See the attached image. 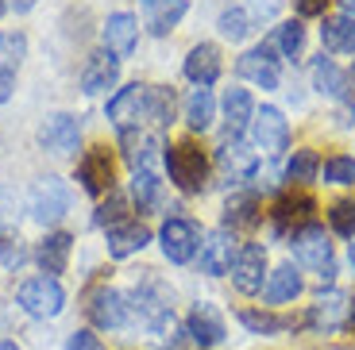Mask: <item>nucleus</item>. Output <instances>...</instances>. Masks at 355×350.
I'll list each match as a JSON object with an SVG mask.
<instances>
[{
	"label": "nucleus",
	"instance_id": "nucleus-48",
	"mask_svg": "<svg viewBox=\"0 0 355 350\" xmlns=\"http://www.w3.org/2000/svg\"><path fill=\"white\" fill-rule=\"evenodd\" d=\"M352 266H355V243H352Z\"/></svg>",
	"mask_w": 355,
	"mask_h": 350
},
{
	"label": "nucleus",
	"instance_id": "nucleus-38",
	"mask_svg": "<svg viewBox=\"0 0 355 350\" xmlns=\"http://www.w3.org/2000/svg\"><path fill=\"white\" fill-rule=\"evenodd\" d=\"M128 219V201L120 193H108V201L101 204L97 208V216H93V223H97V228H116V223H124Z\"/></svg>",
	"mask_w": 355,
	"mask_h": 350
},
{
	"label": "nucleus",
	"instance_id": "nucleus-45",
	"mask_svg": "<svg viewBox=\"0 0 355 350\" xmlns=\"http://www.w3.org/2000/svg\"><path fill=\"white\" fill-rule=\"evenodd\" d=\"M340 8H344V16L355 19V0H340Z\"/></svg>",
	"mask_w": 355,
	"mask_h": 350
},
{
	"label": "nucleus",
	"instance_id": "nucleus-22",
	"mask_svg": "<svg viewBox=\"0 0 355 350\" xmlns=\"http://www.w3.org/2000/svg\"><path fill=\"white\" fill-rule=\"evenodd\" d=\"M232 258H236V243L228 239V231L205 235V243H201V273H209V277H224V273H232Z\"/></svg>",
	"mask_w": 355,
	"mask_h": 350
},
{
	"label": "nucleus",
	"instance_id": "nucleus-10",
	"mask_svg": "<svg viewBox=\"0 0 355 350\" xmlns=\"http://www.w3.org/2000/svg\"><path fill=\"white\" fill-rule=\"evenodd\" d=\"M236 73H240L243 81H251V85H259V89H278L282 70H278L275 46L259 43V46H251V50H243L240 58H236Z\"/></svg>",
	"mask_w": 355,
	"mask_h": 350
},
{
	"label": "nucleus",
	"instance_id": "nucleus-7",
	"mask_svg": "<svg viewBox=\"0 0 355 350\" xmlns=\"http://www.w3.org/2000/svg\"><path fill=\"white\" fill-rule=\"evenodd\" d=\"M251 142H255V150H263V154H282L286 147H290V123H286V116L278 112L275 104H263L255 108V120H251Z\"/></svg>",
	"mask_w": 355,
	"mask_h": 350
},
{
	"label": "nucleus",
	"instance_id": "nucleus-1",
	"mask_svg": "<svg viewBox=\"0 0 355 350\" xmlns=\"http://www.w3.org/2000/svg\"><path fill=\"white\" fill-rule=\"evenodd\" d=\"M166 174L170 181L182 189V193H201L205 181H209V154L197 147L193 139H182L166 150Z\"/></svg>",
	"mask_w": 355,
	"mask_h": 350
},
{
	"label": "nucleus",
	"instance_id": "nucleus-23",
	"mask_svg": "<svg viewBox=\"0 0 355 350\" xmlns=\"http://www.w3.org/2000/svg\"><path fill=\"white\" fill-rule=\"evenodd\" d=\"M105 239H108V254H112V258H128V254H139L143 246L151 243V231H147V223H139V219H124V223L108 228Z\"/></svg>",
	"mask_w": 355,
	"mask_h": 350
},
{
	"label": "nucleus",
	"instance_id": "nucleus-16",
	"mask_svg": "<svg viewBox=\"0 0 355 350\" xmlns=\"http://www.w3.org/2000/svg\"><path fill=\"white\" fill-rule=\"evenodd\" d=\"M186 12H189L186 0H139V19L155 39H166L170 31L182 24Z\"/></svg>",
	"mask_w": 355,
	"mask_h": 350
},
{
	"label": "nucleus",
	"instance_id": "nucleus-12",
	"mask_svg": "<svg viewBox=\"0 0 355 350\" xmlns=\"http://www.w3.org/2000/svg\"><path fill=\"white\" fill-rule=\"evenodd\" d=\"M89 320L97 327H105V331H112V327H128V320H132V304H128L124 293L108 289V285H101V289L89 293V304H85Z\"/></svg>",
	"mask_w": 355,
	"mask_h": 350
},
{
	"label": "nucleus",
	"instance_id": "nucleus-2",
	"mask_svg": "<svg viewBox=\"0 0 355 350\" xmlns=\"http://www.w3.org/2000/svg\"><path fill=\"white\" fill-rule=\"evenodd\" d=\"M290 246H293V258H297L305 270L317 273L320 281H332V277H336L332 243H329V235H324V228H320V223H309V228H302L297 235H290Z\"/></svg>",
	"mask_w": 355,
	"mask_h": 350
},
{
	"label": "nucleus",
	"instance_id": "nucleus-18",
	"mask_svg": "<svg viewBox=\"0 0 355 350\" xmlns=\"http://www.w3.org/2000/svg\"><path fill=\"white\" fill-rule=\"evenodd\" d=\"M105 50L116 54V58H132L135 54V43H139V19L132 12H112L105 19Z\"/></svg>",
	"mask_w": 355,
	"mask_h": 350
},
{
	"label": "nucleus",
	"instance_id": "nucleus-20",
	"mask_svg": "<svg viewBox=\"0 0 355 350\" xmlns=\"http://www.w3.org/2000/svg\"><path fill=\"white\" fill-rule=\"evenodd\" d=\"M313 85H317L324 97L340 100V104L347 108V116H355V100H352V93H347V73L340 70L332 58H317V62H313Z\"/></svg>",
	"mask_w": 355,
	"mask_h": 350
},
{
	"label": "nucleus",
	"instance_id": "nucleus-26",
	"mask_svg": "<svg viewBox=\"0 0 355 350\" xmlns=\"http://www.w3.org/2000/svg\"><path fill=\"white\" fill-rule=\"evenodd\" d=\"M70 250H73V235H66V231H51V235H46L43 243L35 246V262L43 266L46 277H54V273L66 270V262H70Z\"/></svg>",
	"mask_w": 355,
	"mask_h": 350
},
{
	"label": "nucleus",
	"instance_id": "nucleus-41",
	"mask_svg": "<svg viewBox=\"0 0 355 350\" xmlns=\"http://www.w3.org/2000/svg\"><path fill=\"white\" fill-rule=\"evenodd\" d=\"M27 262V246L12 235H0V266H8V270H19Z\"/></svg>",
	"mask_w": 355,
	"mask_h": 350
},
{
	"label": "nucleus",
	"instance_id": "nucleus-33",
	"mask_svg": "<svg viewBox=\"0 0 355 350\" xmlns=\"http://www.w3.org/2000/svg\"><path fill=\"white\" fill-rule=\"evenodd\" d=\"M132 196H135V204H139V212H147V208H155V204H159L162 181L155 177V169H139V174L132 177Z\"/></svg>",
	"mask_w": 355,
	"mask_h": 350
},
{
	"label": "nucleus",
	"instance_id": "nucleus-14",
	"mask_svg": "<svg viewBox=\"0 0 355 350\" xmlns=\"http://www.w3.org/2000/svg\"><path fill=\"white\" fill-rule=\"evenodd\" d=\"M81 142V123L66 112H54L39 123V147L46 154H73Z\"/></svg>",
	"mask_w": 355,
	"mask_h": 350
},
{
	"label": "nucleus",
	"instance_id": "nucleus-5",
	"mask_svg": "<svg viewBox=\"0 0 355 350\" xmlns=\"http://www.w3.org/2000/svg\"><path fill=\"white\" fill-rule=\"evenodd\" d=\"M27 212L39 223H58L70 212V189L62 177H39L31 196H27Z\"/></svg>",
	"mask_w": 355,
	"mask_h": 350
},
{
	"label": "nucleus",
	"instance_id": "nucleus-35",
	"mask_svg": "<svg viewBox=\"0 0 355 350\" xmlns=\"http://www.w3.org/2000/svg\"><path fill=\"white\" fill-rule=\"evenodd\" d=\"M317 174H320L317 150H293V158L286 162V177H290V181H313Z\"/></svg>",
	"mask_w": 355,
	"mask_h": 350
},
{
	"label": "nucleus",
	"instance_id": "nucleus-32",
	"mask_svg": "<svg viewBox=\"0 0 355 350\" xmlns=\"http://www.w3.org/2000/svg\"><path fill=\"white\" fill-rule=\"evenodd\" d=\"M174 89L166 85H147V120L159 123V127H166V123H174Z\"/></svg>",
	"mask_w": 355,
	"mask_h": 350
},
{
	"label": "nucleus",
	"instance_id": "nucleus-37",
	"mask_svg": "<svg viewBox=\"0 0 355 350\" xmlns=\"http://www.w3.org/2000/svg\"><path fill=\"white\" fill-rule=\"evenodd\" d=\"M275 43H278V50H282L286 58H297L302 46H305V27L297 24V19H290V24H282L275 31Z\"/></svg>",
	"mask_w": 355,
	"mask_h": 350
},
{
	"label": "nucleus",
	"instance_id": "nucleus-13",
	"mask_svg": "<svg viewBox=\"0 0 355 350\" xmlns=\"http://www.w3.org/2000/svg\"><path fill=\"white\" fill-rule=\"evenodd\" d=\"M313 212H317V201L305 193H286L278 196V204L270 208V223H275L278 235H297L302 228L313 223Z\"/></svg>",
	"mask_w": 355,
	"mask_h": 350
},
{
	"label": "nucleus",
	"instance_id": "nucleus-46",
	"mask_svg": "<svg viewBox=\"0 0 355 350\" xmlns=\"http://www.w3.org/2000/svg\"><path fill=\"white\" fill-rule=\"evenodd\" d=\"M0 350H19L16 342H0Z\"/></svg>",
	"mask_w": 355,
	"mask_h": 350
},
{
	"label": "nucleus",
	"instance_id": "nucleus-11",
	"mask_svg": "<svg viewBox=\"0 0 355 350\" xmlns=\"http://www.w3.org/2000/svg\"><path fill=\"white\" fill-rule=\"evenodd\" d=\"M105 116L112 120L116 131H135V127L147 120V85H139V81H135V85L120 89V93L108 100Z\"/></svg>",
	"mask_w": 355,
	"mask_h": 350
},
{
	"label": "nucleus",
	"instance_id": "nucleus-6",
	"mask_svg": "<svg viewBox=\"0 0 355 350\" xmlns=\"http://www.w3.org/2000/svg\"><path fill=\"white\" fill-rule=\"evenodd\" d=\"M266 273H270L266 270V250L259 243H243L236 250V258H232V285H236V293H243V297L263 293Z\"/></svg>",
	"mask_w": 355,
	"mask_h": 350
},
{
	"label": "nucleus",
	"instance_id": "nucleus-31",
	"mask_svg": "<svg viewBox=\"0 0 355 350\" xmlns=\"http://www.w3.org/2000/svg\"><path fill=\"white\" fill-rule=\"evenodd\" d=\"M216 120V97L213 89H193L186 100V123L193 127V131H209Z\"/></svg>",
	"mask_w": 355,
	"mask_h": 350
},
{
	"label": "nucleus",
	"instance_id": "nucleus-15",
	"mask_svg": "<svg viewBox=\"0 0 355 350\" xmlns=\"http://www.w3.org/2000/svg\"><path fill=\"white\" fill-rule=\"evenodd\" d=\"M78 181L89 196H105L112 193V154L105 147L85 150V158L78 162Z\"/></svg>",
	"mask_w": 355,
	"mask_h": 350
},
{
	"label": "nucleus",
	"instance_id": "nucleus-29",
	"mask_svg": "<svg viewBox=\"0 0 355 350\" xmlns=\"http://www.w3.org/2000/svg\"><path fill=\"white\" fill-rule=\"evenodd\" d=\"M320 43H324V50H332V54H355V19L352 16L324 19V27H320Z\"/></svg>",
	"mask_w": 355,
	"mask_h": 350
},
{
	"label": "nucleus",
	"instance_id": "nucleus-49",
	"mask_svg": "<svg viewBox=\"0 0 355 350\" xmlns=\"http://www.w3.org/2000/svg\"><path fill=\"white\" fill-rule=\"evenodd\" d=\"M347 327H355V312H352V324H347Z\"/></svg>",
	"mask_w": 355,
	"mask_h": 350
},
{
	"label": "nucleus",
	"instance_id": "nucleus-28",
	"mask_svg": "<svg viewBox=\"0 0 355 350\" xmlns=\"http://www.w3.org/2000/svg\"><path fill=\"white\" fill-rule=\"evenodd\" d=\"M120 142H124V158L135 174H139V169H151L159 150H162L159 139H155V135H139V127H135V131H120Z\"/></svg>",
	"mask_w": 355,
	"mask_h": 350
},
{
	"label": "nucleus",
	"instance_id": "nucleus-42",
	"mask_svg": "<svg viewBox=\"0 0 355 350\" xmlns=\"http://www.w3.org/2000/svg\"><path fill=\"white\" fill-rule=\"evenodd\" d=\"M66 350H108L105 342H101V335H93V331H73L70 339H66Z\"/></svg>",
	"mask_w": 355,
	"mask_h": 350
},
{
	"label": "nucleus",
	"instance_id": "nucleus-27",
	"mask_svg": "<svg viewBox=\"0 0 355 350\" xmlns=\"http://www.w3.org/2000/svg\"><path fill=\"white\" fill-rule=\"evenodd\" d=\"M216 162H220V174L228 181H243V177H255V154L248 147H240V139H224L216 150Z\"/></svg>",
	"mask_w": 355,
	"mask_h": 350
},
{
	"label": "nucleus",
	"instance_id": "nucleus-4",
	"mask_svg": "<svg viewBox=\"0 0 355 350\" xmlns=\"http://www.w3.org/2000/svg\"><path fill=\"white\" fill-rule=\"evenodd\" d=\"M16 304L35 320H54L66 308V289L54 277H31L16 289Z\"/></svg>",
	"mask_w": 355,
	"mask_h": 350
},
{
	"label": "nucleus",
	"instance_id": "nucleus-44",
	"mask_svg": "<svg viewBox=\"0 0 355 350\" xmlns=\"http://www.w3.org/2000/svg\"><path fill=\"white\" fill-rule=\"evenodd\" d=\"M12 93H16V70H0V104L12 100Z\"/></svg>",
	"mask_w": 355,
	"mask_h": 350
},
{
	"label": "nucleus",
	"instance_id": "nucleus-39",
	"mask_svg": "<svg viewBox=\"0 0 355 350\" xmlns=\"http://www.w3.org/2000/svg\"><path fill=\"white\" fill-rule=\"evenodd\" d=\"M324 181L329 185H355V158L352 154H336L324 162Z\"/></svg>",
	"mask_w": 355,
	"mask_h": 350
},
{
	"label": "nucleus",
	"instance_id": "nucleus-9",
	"mask_svg": "<svg viewBox=\"0 0 355 350\" xmlns=\"http://www.w3.org/2000/svg\"><path fill=\"white\" fill-rule=\"evenodd\" d=\"M186 335H189V342H193V347H201V350L220 347V342H224V335H228L220 308H216V304H209V300H197V304L189 308Z\"/></svg>",
	"mask_w": 355,
	"mask_h": 350
},
{
	"label": "nucleus",
	"instance_id": "nucleus-3",
	"mask_svg": "<svg viewBox=\"0 0 355 350\" xmlns=\"http://www.w3.org/2000/svg\"><path fill=\"white\" fill-rule=\"evenodd\" d=\"M159 243H162L166 262H174V266L193 262L197 250H201V243H205L201 223H193V219H186V216H170L166 223H162V231H159Z\"/></svg>",
	"mask_w": 355,
	"mask_h": 350
},
{
	"label": "nucleus",
	"instance_id": "nucleus-21",
	"mask_svg": "<svg viewBox=\"0 0 355 350\" xmlns=\"http://www.w3.org/2000/svg\"><path fill=\"white\" fill-rule=\"evenodd\" d=\"M305 289L302 273H297V266L293 262H282L278 270L266 273V285H263V300L266 304H290V300H297Z\"/></svg>",
	"mask_w": 355,
	"mask_h": 350
},
{
	"label": "nucleus",
	"instance_id": "nucleus-8",
	"mask_svg": "<svg viewBox=\"0 0 355 350\" xmlns=\"http://www.w3.org/2000/svg\"><path fill=\"white\" fill-rule=\"evenodd\" d=\"M352 312H355L352 297H347V293H340V289H329V293H320L317 304L309 308L305 327H313V331H320V335L340 331V327L352 324Z\"/></svg>",
	"mask_w": 355,
	"mask_h": 350
},
{
	"label": "nucleus",
	"instance_id": "nucleus-19",
	"mask_svg": "<svg viewBox=\"0 0 355 350\" xmlns=\"http://www.w3.org/2000/svg\"><path fill=\"white\" fill-rule=\"evenodd\" d=\"M116 77H120V58L108 50H93L81 66V89L85 93H105L116 85Z\"/></svg>",
	"mask_w": 355,
	"mask_h": 350
},
{
	"label": "nucleus",
	"instance_id": "nucleus-24",
	"mask_svg": "<svg viewBox=\"0 0 355 350\" xmlns=\"http://www.w3.org/2000/svg\"><path fill=\"white\" fill-rule=\"evenodd\" d=\"M220 108H224V123H228V139H240L251 127V120H255V100H251V93L248 89H228Z\"/></svg>",
	"mask_w": 355,
	"mask_h": 350
},
{
	"label": "nucleus",
	"instance_id": "nucleus-25",
	"mask_svg": "<svg viewBox=\"0 0 355 350\" xmlns=\"http://www.w3.org/2000/svg\"><path fill=\"white\" fill-rule=\"evenodd\" d=\"M263 219V201L255 193H232L224 204V228L232 231H251Z\"/></svg>",
	"mask_w": 355,
	"mask_h": 350
},
{
	"label": "nucleus",
	"instance_id": "nucleus-40",
	"mask_svg": "<svg viewBox=\"0 0 355 350\" xmlns=\"http://www.w3.org/2000/svg\"><path fill=\"white\" fill-rule=\"evenodd\" d=\"M24 50H27L24 35H0V70H16Z\"/></svg>",
	"mask_w": 355,
	"mask_h": 350
},
{
	"label": "nucleus",
	"instance_id": "nucleus-17",
	"mask_svg": "<svg viewBox=\"0 0 355 350\" xmlns=\"http://www.w3.org/2000/svg\"><path fill=\"white\" fill-rule=\"evenodd\" d=\"M220 70H224V58H220V46L216 43H197L193 50L186 54V66H182V73H186L197 89L216 85Z\"/></svg>",
	"mask_w": 355,
	"mask_h": 350
},
{
	"label": "nucleus",
	"instance_id": "nucleus-47",
	"mask_svg": "<svg viewBox=\"0 0 355 350\" xmlns=\"http://www.w3.org/2000/svg\"><path fill=\"white\" fill-rule=\"evenodd\" d=\"M4 8H8V4H4V0H0V16H4Z\"/></svg>",
	"mask_w": 355,
	"mask_h": 350
},
{
	"label": "nucleus",
	"instance_id": "nucleus-36",
	"mask_svg": "<svg viewBox=\"0 0 355 350\" xmlns=\"http://www.w3.org/2000/svg\"><path fill=\"white\" fill-rule=\"evenodd\" d=\"M329 223L336 235L344 239H355V196H344V201H336L329 208Z\"/></svg>",
	"mask_w": 355,
	"mask_h": 350
},
{
	"label": "nucleus",
	"instance_id": "nucleus-30",
	"mask_svg": "<svg viewBox=\"0 0 355 350\" xmlns=\"http://www.w3.org/2000/svg\"><path fill=\"white\" fill-rule=\"evenodd\" d=\"M240 324L248 327L251 335H282V331H293L297 320L293 315H278V312H259V308H243L240 312Z\"/></svg>",
	"mask_w": 355,
	"mask_h": 350
},
{
	"label": "nucleus",
	"instance_id": "nucleus-43",
	"mask_svg": "<svg viewBox=\"0 0 355 350\" xmlns=\"http://www.w3.org/2000/svg\"><path fill=\"white\" fill-rule=\"evenodd\" d=\"M293 8H297V16L313 19V16H324V8H329V0H293Z\"/></svg>",
	"mask_w": 355,
	"mask_h": 350
},
{
	"label": "nucleus",
	"instance_id": "nucleus-34",
	"mask_svg": "<svg viewBox=\"0 0 355 350\" xmlns=\"http://www.w3.org/2000/svg\"><path fill=\"white\" fill-rule=\"evenodd\" d=\"M216 27H220L224 39L240 43V39H248V31H251V12L248 8H224L220 19H216Z\"/></svg>",
	"mask_w": 355,
	"mask_h": 350
}]
</instances>
